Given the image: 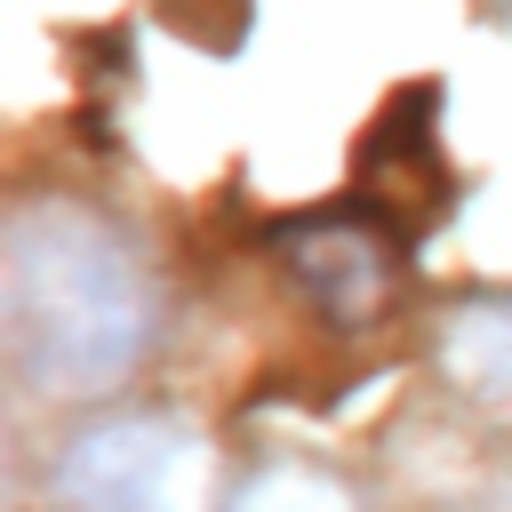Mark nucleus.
<instances>
[{"mask_svg":"<svg viewBox=\"0 0 512 512\" xmlns=\"http://www.w3.org/2000/svg\"><path fill=\"white\" fill-rule=\"evenodd\" d=\"M232 512H360L328 472H312V464H264L240 496H232Z\"/></svg>","mask_w":512,"mask_h":512,"instance_id":"obj_5","label":"nucleus"},{"mask_svg":"<svg viewBox=\"0 0 512 512\" xmlns=\"http://www.w3.org/2000/svg\"><path fill=\"white\" fill-rule=\"evenodd\" d=\"M8 360L48 400H96L128 384L160 336V280L144 248L88 200H24L0 256Z\"/></svg>","mask_w":512,"mask_h":512,"instance_id":"obj_1","label":"nucleus"},{"mask_svg":"<svg viewBox=\"0 0 512 512\" xmlns=\"http://www.w3.org/2000/svg\"><path fill=\"white\" fill-rule=\"evenodd\" d=\"M480 8H488V16H504V24H512V0H480Z\"/></svg>","mask_w":512,"mask_h":512,"instance_id":"obj_6","label":"nucleus"},{"mask_svg":"<svg viewBox=\"0 0 512 512\" xmlns=\"http://www.w3.org/2000/svg\"><path fill=\"white\" fill-rule=\"evenodd\" d=\"M208 440L176 416H96L48 456L56 512H200Z\"/></svg>","mask_w":512,"mask_h":512,"instance_id":"obj_2","label":"nucleus"},{"mask_svg":"<svg viewBox=\"0 0 512 512\" xmlns=\"http://www.w3.org/2000/svg\"><path fill=\"white\" fill-rule=\"evenodd\" d=\"M440 376L512 432V296H480L456 304L440 328Z\"/></svg>","mask_w":512,"mask_h":512,"instance_id":"obj_4","label":"nucleus"},{"mask_svg":"<svg viewBox=\"0 0 512 512\" xmlns=\"http://www.w3.org/2000/svg\"><path fill=\"white\" fill-rule=\"evenodd\" d=\"M272 256L280 272L296 280V296L336 320V328H368L384 304H392V280H400V240L392 224L360 216V208H328V216H296L272 232Z\"/></svg>","mask_w":512,"mask_h":512,"instance_id":"obj_3","label":"nucleus"}]
</instances>
